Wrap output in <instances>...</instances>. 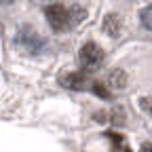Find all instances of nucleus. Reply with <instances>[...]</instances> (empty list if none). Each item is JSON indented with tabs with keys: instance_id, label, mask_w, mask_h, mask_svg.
<instances>
[{
	"instance_id": "obj_6",
	"label": "nucleus",
	"mask_w": 152,
	"mask_h": 152,
	"mask_svg": "<svg viewBox=\"0 0 152 152\" xmlns=\"http://www.w3.org/2000/svg\"><path fill=\"white\" fill-rule=\"evenodd\" d=\"M110 87L112 89H125V85H127V74L123 72V70H114L112 74H110ZM108 87V89H110Z\"/></svg>"
},
{
	"instance_id": "obj_12",
	"label": "nucleus",
	"mask_w": 152,
	"mask_h": 152,
	"mask_svg": "<svg viewBox=\"0 0 152 152\" xmlns=\"http://www.w3.org/2000/svg\"><path fill=\"white\" fill-rule=\"evenodd\" d=\"M123 152H131V150H129V148H125V150H123Z\"/></svg>"
},
{
	"instance_id": "obj_5",
	"label": "nucleus",
	"mask_w": 152,
	"mask_h": 152,
	"mask_svg": "<svg viewBox=\"0 0 152 152\" xmlns=\"http://www.w3.org/2000/svg\"><path fill=\"white\" fill-rule=\"evenodd\" d=\"M104 32H108L112 38L118 36V32H121V17L116 13L106 15V19H104Z\"/></svg>"
},
{
	"instance_id": "obj_4",
	"label": "nucleus",
	"mask_w": 152,
	"mask_h": 152,
	"mask_svg": "<svg viewBox=\"0 0 152 152\" xmlns=\"http://www.w3.org/2000/svg\"><path fill=\"white\" fill-rule=\"evenodd\" d=\"M61 87H66V89H72V91H85L89 85V80H87V76L83 74V72H68V74H64L61 76Z\"/></svg>"
},
{
	"instance_id": "obj_13",
	"label": "nucleus",
	"mask_w": 152,
	"mask_h": 152,
	"mask_svg": "<svg viewBox=\"0 0 152 152\" xmlns=\"http://www.w3.org/2000/svg\"><path fill=\"white\" fill-rule=\"evenodd\" d=\"M4 2H13V0H4Z\"/></svg>"
},
{
	"instance_id": "obj_3",
	"label": "nucleus",
	"mask_w": 152,
	"mask_h": 152,
	"mask_svg": "<svg viewBox=\"0 0 152 152\" xmlns=\"http://www.w3.org/2000/svg\"><path fill=\"white\" fill-rule=\"evenodd\" d=\"M78 59L87 70H95L99 68V64L104 61V49L97 42H85L80 53H78Z\"/></svg>"
},
{
	"instance_id": "obj_9",
	"label": "nucleus",
	"mask_w": 152,
	"mask_h": 152,
	"mask_svg": "<svg viewBox=\"0 0 152 152\" xmlns=\"http://www.w3.org/2000/svg\"><path fill=\"white\" fill-rule=\"evenodd\" d=\"M125 121H127V118H125V110L116 108V110L112 112V123H114V125H118V127H121V125H125Z\"/></svg>"
},
{
	"instance_id": "obj_11",
	"label": "nucleus",
	"mask_w": 152,
	"mask_h": 152,
	"mask_svg": "<svg viewBox=\"0 0 152 152\" xmlns=\"http://www.w3.org/2000/svg\"><path fill=\"white\" fill-rule=\"evenodd\" d=\"M140 152H152V144H150V142L142 144V150H140Z\"/></svg>"
},
{
	"instance_id": "obj_2",
	"label": "nucleus",
	"mask_w": 152,
	"mask_h": 152,
	"mask_svg": "<svg viewBox=\"0 0 152 152\" xmlns=\"http://www.w3.org/2000/svg\"><path fill=\"white\" fill-rule=\"evenodd\" d=\"M15 42H17V47H21V49L28 51V53H40V51L45 49V45H47L45 38L38 34L36 30H32L30 26H23L21 30L17 32Z\"/></svg>"
},
{
	"instance_id": "obj_10",
	"label": "nucleus",
	"mask_w": 152,
	"mask_h": 152,
	"mask_svg": "<svg viewBox=\"0 0 152 152\" xmlns=\"http://www.w3.org/2000/svg\"><path fill=\"white\" fill-rule=\"evenodd\" d=\"M140 108L148 114V116H152V97H140Z\"/></svg>"
},
{
	"instance_id": "obj_1",
	"label": "nucleus",
	"mask_w": 152,
	"mask_h": 152,
	"mask_svg": "<svg viewBox=\"0 0 152 152\" xmlns=\"http://www.w3.org/2000/svg\"><path fill=\"white\" fill-rule=\"evenodd\" d=\"M45 17L49 26L55 30V32H64L68 30L70 26H74V19H72V9L59 4V2H53L45 9Z\"/></svg>"
},
{
	"instance_id": "obj_7",
	"label": "nucleus",
	"mask_w": 152,
	"mask_h": 152,
	"mask_svg": "<svg viewBox=\"0 0 152 152\" xmlns=\"http://www.w3.org/2000/svg\"><path fill=\"white\" fill-rule=\"evenodd\" d=\"M140 21H142V26H144L146 30L152 32V4H150V7H144V9L140 11Z\"/></svg>"
},
{
	"instance_id": "obj_8",
	"label": "nucleus",
	"mask_w": 152,
	"mask_h": 152,
	"mask_svg": "<svg viewBox=\"0 0 152 152\" xmlns=\"http://www.w3.org/2000/svg\"><path fill=\"white\" fill-rule=\"evenodd\" d=\"M91 91H93L95 95H99V97H104V99H110V97H112V93H110V89L106 87V83H99V80L91 85Z\"/></svg>"
}]
</instances>
